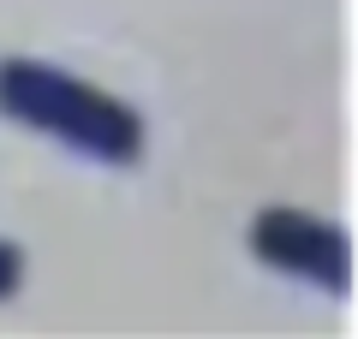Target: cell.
Segmentation results:
<instances>
[{
	"label": "cell",
	"mask_w": 358,
	"mask_h": 339,
	"mask_svg": "<svg viewBox=\"0 0 358 339\" xmlns=\"http://www.w3.org/2000/svg\"><path fill=\"white\" fill-rule=\"evenodd\" d=\"M0 113L108 167H131L143 155V113L48 60H0Z\"/></svg>",
	"instance_id": "cell-1"
},
{
	"label": "cell",
	"mask_w": 358,
	"mask_h": 339,
	"mask_svg": "<svg viewBox=\"0 0 358 339\" xmlns=\"http://www.w3.org/2000/svg\"><path fill=\"white\" fill-rule=\"evenodd\" d=\"M251 256L275 274H293V280H310L317 292L329 298H352V239L346 226L322 220V214H305V209H263L245 232Z\"/></svg>",
	"instance_id": "cell-2"
},
{
	"label": "cell",
	"mask_w": 358,
	"mask_h": 339,
	"mask_svg": "<svg viewBox=\"0 0 358 339\" xmlns=\"http://www.w3.org/2000/svg\"><path fill=\"white\" fill-rule=\"evenodd\" d=\"M18 286H24V250H18L13 239H0V303L13 298Z\"/></svg>",
	"instance_id": "cell-3"
}]
</instances>
